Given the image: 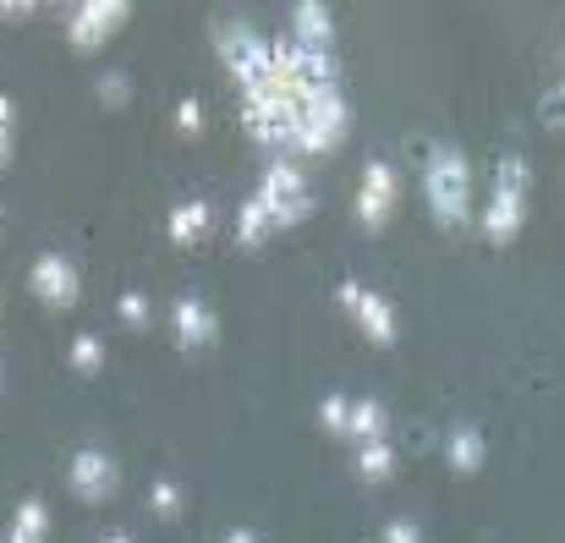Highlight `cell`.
Returning <instances> with one entry per match:
<instances>
[{
	"label": "cell",
	"instance_id": "6da1fadb",
	"mask_svg": "<svg viewBox=\"0 0 565 543\" xmlns=\"http://www.w3.org/2000/svg\"><path fill=\"white\" fill-rule=\"evenodd\" d=\"M527 192H533V166L522 155H505L494 166V192H489V203L478 214V231H483L489 247H511L522 236V225H527Z\"/></svg>",
	"mask_w": 565,
	"mask_h": 543
},
{
	"label": "cell",
	"instance_id": "d6986e66",
	"mask_svg": "<svg viewBox=\"0 0 565 543\" xmlns=\"http://www.w3.org/2000/svg\"><path fill=\"white\" fill-rule=\"evenodd\" d=\"M66 362H72V373H83V379H94L99 368H105V341L99 336H72V352H66Z\"/></svg>",
	"mask_w": 565,
	"mask_h": 543
},
{
	"label": "cell",
	"instance_id": "4dcf8cb0",
	"mask_svg": "<svg viewBox=\"0 0 565 543\" xmlns=\"http://www.w3.org/2000/svg\"><path fill=\"white\" fill-rule=\"evenodd\" d=\"M555 88H561V94H565V77H561V83H555Z\"/></svg>",
	"mask_w": 565,
	"mask_h": 543
},
{
	"label": "cell",
	"instance_id": "484cf974",
	"mask_svg": "<svg viewBox=\"0 0 565 543\" xmlns=\"http://www.w3.org/2000/svg\"><path fill=\"white\" fill-rule=\"evenodd\" d=\"M544 127H550V132H565V94L561 88L544 94Z\"/></svg>",
	"mask_w": 565,
	"mask_h": 543
},
{
	"label": "cell",
	"instance_id": "277c9868",
	"mask_svg": "<svg viewBox=\"0 0 565 543\" xmlns=\"http://www.w3.org/2000/svg\"><path fill=\"white\" fill-rule=\"evenodd\" d=\"M253 198L269 209L275 231H291V225L313 220V209H319V198H313V187H308V177H302V166H297V160H269Z\"/></svg>",
	"mask_w": 565,
	"mask_h": 543
},
{
	"label": "cell",
	"instance_id": "2e32d148",
	"mask_svg": "<svg viewBox=\"0 0 565 543\" xmlns=\"http://www.w3.org/2000/svg\"><path fill=\"white\" fill-rule=\"evenodd\" d=\"M269 231H275L269 209H264L258 198H247V203L236 209V247H242V253H253V247H264V242H269Z\"/></svg>",
	"mask_w": 565,
	"mask_h": 543
},
{
	"label": "cell",
	"instance_id": "3957f363",
	"mask_svg": "<svg viewBox=\"0 0 565 543\" xmlns=\"http://www.w3.org/2000/svg\"><path fill=\"white\" fill-rule=\"evenodd\" d=\"M352 132V105L341 88H308L302 94V121L291 138V155H335ZM286 155V160H291Z\"/></svg>",
	"mask_w": 565,
	"mask_h": 543
},
{
	"label": "cell",
	"instance_id": "7402d4cb",
	"mask_svg": "<svg viewBox=\"0 0 565 543\" xmlns=\"http://www.w3.org/2000/svg\"><path fill=\"white\" fill-rule=\"evenodd\" d=\"M116 313H121V324H127V330H149V324H154V308H149V297H143V291H121Z\"/></svg>",
	"mask_w": 565,
	"mask_h": 543
},
{
	"label": "cell",
	"instance_id": "5bb4252c",
	"mask_svg": "<svg viewBox=\"0 0 565 543\" xmlns=\"http://www.w3.org/2000/svg\"><path fill=\"white\" fill-rule=\"evenodd\" d=\"M209 225H214V209H209L203 198H188V203H177V209H171L166 236H171L177 247H198V242L209 236Z\"/></svg>",
	"mask_w": 565,
	"mask_h": 543
},
{
	"label": "cell",
	"instance_id": "e0dca14e",
	"mask_svg": "<svg viewBox=\"0 0 565 543\" xmlns=\"http://www.w3.org/2000/svg\"><path fill=\"white\" fill-rule=\"evenodd\" d=\"M358 478H363V483H390V478H395V445H390V439L358 445Z\"/></svg>",
	"mask_w": 565,
	"mask_h": 543
},
{
	"label": "cell",
	"instance_id": "44dd1931",
	"mask_svg": "<svg viewBox=\"0 0 565 543\" xmlns=\"http://www.w3.org/2000/svg\"><path fill=\"white\" fill-rule=\"evenodd\" d=\"M347 423H352V401H347V395H324V401H319V428H324L330 439H347Z\"/></svg>",
	"mask_w": 565,
	"mask_h": 543
},
{
	"label": "cell",
	"instance_id": "52a82bcc",
	"mask_svg": "<svg viewBox=\"0 0 565 543\" xmlns=\"http://www.w3.org/2000/svg\"><path fill=\"white\" fill-rule=\"evenodd\" d=\"M66 489H72L83 505H105V500H116V489H121V467H116V456L99 450V445L72 450V456H66Z\"/></svg>",
	"mask_w": 565,
	"mask_h": 543
},
{
	"label": "cell",
	"instance_id": "7a4b0ae2",
	"mask_svg": "<svg viewBox=\"0 0 565 543\" xmlns=\"http://www.w3.org/2000/svg\"><path fill=\"white\" fill-rule=\"evenodd\" d=\"M423 198L439 231H467L472 225V166L456 149H434L423 171Z\"/></svg>",
	"mask_w": 565,
	"mask_h": 543
},
{
	"label": "cell",
	"instance_id": "4fadbf2b",
	"mask_svg": "<svg viewBox=\"0 0 565 543\" xmlns=\"http://www.w3.org/2000/svg\"><path fill=\"white\" fill-rule=\"evenodd\" d=\"M445 461H450L456 478H478L483 461H489V439H483V428H478V423H456L450 439H445Z\"/></svg>",
	"mask_w": 565,
	"mask_h": 543
},
{
	"label": "cell",
	"instance_id": "f1b7e54d",
	"mask_svg": "<svg viewBox=\"0 0 565 543\" xmlns=\"http://www.w3.org/2000/svg\"><path fill=\"white\" fill-rule=\"evenodd\" d=\"M6 543H39V539H28V533H6Z\"/></svg>",
	"mask_w": 565,
	"mask_h": 543
},
{
	"label": "cell",
	"instance_id": "4316f807",
	"mask_svg": "<svg viewBox=\"0 0 565 543\" xmlns=\"http://www.w3.org/2000/svg\"><path fill=\"white\" fill-rule=\"evenodd\" d=\"M0 17L17 22V17H33V0H0Z\"/></svg>",
	"mask_w": 565,
	"mask_h": 543
},
{
	"label": "cell",
	"instance_id": "d4e9b609",
	"mask_svg": "<svg viewBox=\"0 0 565 543\" xmlns=\"http://www.w3.org/2000/svg\"><path fill=\"white\" fill-rule=\"evenodd\" d=\"M177 132H182V138H198V132H203V105H198V99H177Z\"/></svg>",
	"mask_w": 565,
	"mask_h": 543
},
{
	"label": "cell",
	"instance_id": "5b68a950",
	"mask_svg": "<svg viewBox=\"0 0 565 543\" xmlns=\"http://www.w3.org/2000/svg\"><path fill=\"white\" fill-rule=\"evenodd\" d=\"M214 50L225 61V72L236 77V88H258L269 77V39L253 22H214Z\"/></svg>",
	"mask_w": 565,
	"mask_h": 543
},
{
	"label": "cell",
	"instance_id": "f546056e",
	"mask_svg": "<svg viewBox=\"0 0 565 543\" xmlns=\"http://www.w3.org/2000/svg\"><path fill=\"white\" fill-rule=\"evenodd\" d=\"M105 543H138V539H132V533H110Z\"/></svg>",
	"mask_w": 565,
	"mask_h": 543
},
{
	"label": "cell",
	"instance_id": "30bf717a",
	"mask_svg": "<svg viewBox=\"0 0 565 543\" xmlns=\"http://www.w3.org/2000/svg\"><path fill=\"white\" fill-rule=\"evenodd\" d=\"M28 291H33L44 308L66 313V308H77L83 280H77V269H72V258H66V253H39V258H33V269H28Z\"/></svg>",
	"mask_w": 565,
	"mask_h": 543
},
{
	"label": "cell",
	"instance_id": "8fae6325",
	"mask_svg": "<svg viewBox=\"0 0 565 543\" xmlns=\"http://www.w3.org/2000/svg\"><path fill=\"white\" fill-rule=\"evenodd\" d=\"M171 336H177V347L198 358V352H209L214 341H220V319H214V308L198 297V291H182L177 302H171Z\"/></svg>",
	"mask_w": 565,
	"mask_h": 543
},
{
	"label": "cell",
	"instance_id": "9a60e30c",
	"mask_svg": "<svg viewBox=\"0 0 565 543\" xmlns=\"http://www.w3.org/2000/svg\"><path fill=\"white\" fill-rule=\"evenodd\" d=\"M384 428H390V412H384V401H374V395H358V401H352L347 439H352V445H374V439H384Z\"/></svg>",
	"mask_w": 565,
	"mask_h": 543
},
{
	"label": "cell",
	"instance_id": "ac0fdd59",
	"mask_svg": "<svg viewBox=\"0 0 565 543\" xmlns=\"http://www.w3.org/2000/svg\"><path fill=\"white\" fill-rule=\"evenodd\" d=\"M149 511H154L160 522H182V511H188V489H182L177 478H154V483H149Z\"/></svg>",
	"mask_w": 565,
	"mask_h": 543
},
{
	"label": "cell",
	"instance_id": "7c38bea8",
	"mask_svg": "<svg viewBox=\"0 0 565 543\" xmlns=\"http://www.w3.org/2000/svg\"><path fill=\"white\" fill-rule=\"evenodd\" d=\"M302 50H319V55H335V17H330V6H319V0H297L291 6V28H286Z\"/></svg>",
	"mask_w": 565,
	"mask_h": 543
},
{
	"label": "cell",
	"instance_id": "cb8c5ba5",
	"mask_svg": "<svg viewBox=\"0 0 565 543\" xmlns=\"http://www.w3.org/2000/svg\"><path fill=\"white\" fill-rule=\"evenodd\" d=\"M11 143H17V105L0 94V171H6V160H11Z\"/></svg>",
	"mask_w": 565,
	"mask_h": 543
},
{
	"label": "cell",
	"instance_id": "603a6c76",
	"mask_svg": "<svg viewBox=\"0 0 565 543\" xmlns=\"http://www.w3.org/2000/svg\"><path fill=\"white\" fill-rule=\"evenodd\" d=\"M379 543H423V528H417L412 517H390V522L379 528Z\"/></svg>",
	"mask_w": 565,
	"mask_h": 543
},
{
	"label": "cell",
	"instance_id": "83f0119b",
	"mask_svg": "<svg viewBox=\"0 0 565 543\" xmlns=\"http://www.w3.org/2000/svg\"><path fill=\"white\" fill-rule=\"evenodd\" d=\"M220 543H264V539H258L253 528H231V533H225V539H220Z\"/></svg>",
	"mask_w": 565,
	"mask_h": 543
},
{
	"label": "cell",
	"instance_id": "9c48e42d",
	"mask_svg": "<svg viewBox=\"0 0 565 543\" xmlns=\"http://www.w3.org/2000/svg\"><path fill=\"white\" fill-rule=\"evenodd\" d=\"M395 203H401L395 166H390V160H369L363 177H358V225H363V231H384L390 214H395Z\"/></svg>",
	"mask_w": 565,
	"mask_h": 543
},
{
	"label": "cell",
	"instance_id": "8992f818",
	"mask_svg": "<svg viewBox=\"0 0 565 543\" xmlns=\"http://www.w3.org/2000/svg\"><path fill=\"white\" fill-rule=\"evenodd\" d=\"M127 17H132L127 0H83V6L66 11V44H72L77 55H94V50H105V44L121 33Z\"/></svg>",
	"mask_w": 565,
	"mask_h": 543
},
{
	"label": "cell",
	"instance_id": "ffe728a7",
	"mask_svg": "<svg viewBox=\"0 0 565 543\" xmlns=\"http://www.w3.org/2000/svg\"><path fill=\"white\" fill-rule=\"evenodd\" d=\"M94 94H99V105H110V110H127V105H132V77H127V72H99Z\"/></svg>",
	"mask_w": 565,
	"mask_h": 543
},
{
	"label": "cell",
	"instance_id": "ba28073f",
	"mask_svg": "<svg viewBox=\"0 0 565 543\" xmlns=\"http://www.w3.org/2000/svg\"><path fill=\"white\" fill-rule=\"evenodd\" d=\"M335 302L358 319V330L374 341L379 352L401 341V319H395V302H390L384 291H369V286H358V280H341V286H335Z\"/></svg>",
	"mask_w": 565,
	"mask_h": 543
}]
</instances>
